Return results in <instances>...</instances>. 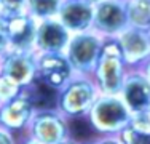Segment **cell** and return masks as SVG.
I'll list each match as a JSON object with an SVG mask.
<instances>
[{
  "label": "cell",
  "mask_w": 150,
  "mask_h": 144,
  "mask_svg": "<svg viewBox=\"0 0 150 144\" xmlns=\"http://www.w3.org/2000/svg\"><path fill=\"white\" fill-rule=\"evenodd\" d=\"M129 127L133 130H136L139 135L150 138V115H149V112L144 110V112L133 114L131 122H129Z\"/></svg>",
  "instance_id": "obj_18"
},
{
  "label": "cell",
  "mask_w": 150,
  "mask_h": 144,
  "mask_svg": "<svg viewBox=\"0 0 150 144\" xmlns=\"http://www.w3.org/2000/svg\"><path fill=\"white\" fill-rule=\"evenodd\" d=\"M86 117L94 131L101 136H117L129 125L133 112L120 95H99Z\"/></svg>",
  "instance_id": "obj_2"
},
{
  "label": "cell",
  "mask_w": 150,
  "mask_h": 144,
  "mask_svg": "<svg viewBox=\"0 0 150 144\" xmlns=\"http://www.w3.org/2000/svg\"><path fill=\"white\" fill-rule=\"evenodd\" d=\"M149 32H150V31H149Z\"/></svg>",
  "instance_id": "obj_32"
},
{
  "label": "cell",
  "mask_w": 150,
  "mask_h": 144,
  "mask_svg": "<svg viewBox=\"0 0 150 144\" xmlns=\"http://www.w3.org/2000/svg\"><path fill=\"white\" fill-rule=\"evenodd\" d=\"M0 144H18L15 133L8 131V130L0 127Z\"/></svg>",
  "instance_id": "obj_23"
},
{
  "label": "cell",
  "mask_w": 150,
  "mask_h": 144,
  "mask_svg": "<svg viewBox=\"0 0 150 144\" xmlns=\"http://www.w3.org/2000/svg\"><path fill=\"white\" fill-rule=\"evenodd\" d=\"M104 37L91 31L74 34L64 55L67 56L75 75H91L99 63Z\"/></svg>",
  "instance_id": "obj_3"
},
{
  "label": "cell",
  "mask_w": 150,
  "mask_h": 144,
  "mask_svg": "<svg viewBox=\"0 0 150 144\" xmlns=\"http://www.w3.org/2000/svg\"><path fill=\"white\" fill-rule=\"evenodd\" d=\"M88 3H91V5H98V3H101V2H104V0H86Z\"/></svg>",
  "instance_id": "obj_27"
},
{
  "label": "cell",
  "mask_w": 150,
  "mask_h": 144,
  "mask_svg": "<svg viewBox=\"0 0 150 144\" xmlns=\"http://www.w3.org/2000/svg\"><path fill=\"white\" fill-rule=\"evenodd\" d=\"M126 16L131 27L150 31V0H128Z\"/></svg>",
  "instance_id": "obj_15"
},
{
  "label": "cell",
  "mask_w": 150,
  "mask_h": 144,
  "mask_svg": "<svg viewBox=\"0 0 150 144\" xmlns=\"http://www.w3.org/2000/svg\"><path fill=\"white\" fill-rule=\"evenodd\" d=\"M8 37L10 50L16 51H35V35H37V23L26 11L13 14H0ZM37 53V51H35Z\"/></svg>",
  "instance_id": "obj_9"
},
{
  "label": "cell",
  "mask_w": 150,
  "mask_h": 144,
  "mask_svg": "<svg viewBox=\"0 0 150 144\" xmlns=\"http://www.w3.org/2000/svg\"><path fill=\"white\" fill-rule=\"evenodd\" d=\"M128 69H142L150 59V32L128 26L117 37Z\"/></svg>",
  "instance_id": "obj_11"
},
{
  "label": "cell",
  "mask_w": 150,
  "mask_h": 144,
  "mask_svg": "<svg viewBox=\"0 0 150 144\" xmlns=\"http://www.w3.org/2000/svg\"><path fill=\"white\" fill-rule=\"evenodd\" d=\"M120 98L133 114L150 109V80L141 69H131L128 72Z\"/></svg>",
  "instance_id": "obj_13"
},
{
  "label": "cell",
  "mask_w": 150,
  "mask_h": 144,
  "mask_svg": "<svg viewBox=\"0 0 150 144\" xmlns=\"http://www.w3.org/2000/svg\"><path fill=\"white\" fill-rule=\"evenodd\" d=\"M142 72H144V74L145 75H147V78H149V80H150V59L147 61V63H145L144 64V67H142V69H141Z\"/></svg>",
  "instance_id": "obj_25"
},
{
  "label": "cell",
  "mask_w": 150,
  "mask_h": 144,
  "mask_svg": "<svg viewBox=\"0 0 150 144\" xmlns=\"http://www.w3.org/2000/svg\"><path fill=\"white\" fill-rule=\"evenodd\" d=\"M78 144H120V141H118L117 136H99V138H96V139L78 143Z\"/></svg>",
  "instance_id": "obj_22"
},
{
  "label": "cell",
  "mask_w": 150,
  "mask_h": 144,
  "mask_svg": "<svg viewBox=\"0 0 150 144\" xmlns=\"http://www.w3.org/2000/svg\"><path fill=\"white\" fill-rule=\"evenodd\" d=\"M0 74L21 88H32L37 83V53L8 50L0 56Z\"/></svg>",
  "instance_id": "obj_6"
},
{
  "label": "cell",
  "mask_w": 150,
  "mask_h": 144,
  "mask_svg": "<svg viewBox=\"0 0 150 144\" xmlns=\"http://www.w3.org/2000/svg\"><path fill=\"white\" fill-rule=\"evenodd\" d=\"M75 77L64 53H37V82L59 91Z\"/></svg>",
  "instance_id": "obj_7"
},
{
  "label": "cell",
  "mask_w": 150,
  "mask_h": 144,
  "mask_svg": "<svg viewBox=\"0 0 150 144\" xmlns=\"http://www.w3.org/2000/svg\"><path fill=\"white\" fill-rule=\"evenodd\" d=\"M2 10H3V6H2V0H0V14H2Z\"/></svg>",
  "instance_id": "obj_28"
},
{
  "label": "cell",
  "mask_w": 150,
  "mask_h": 144,
  "mask_svg": "<svg viewBox=\"0 0 150 144\" xmlns=\"http://www.w3.org/2000/svg\"><path fill=\"white\" fill-rule=\"evenodd\" d=\"M72 34L64 27L58 18L38 21L35 35L37 53H66Z\"/></svg>",
  "instance_id": "obj_12"
},
{
  "label": "cell",
  "mask_w": 150,
  "mask_h": 144,
  "mask_svg": "<svg viewBox=\"0 0 150 144\" xmlns=\"http://www.w3.org/2000/svg\"><path fill=\"white\" fill-rule=\"evenodd\" d=\"M62 2L64 0H27L24 10L35 21H45L58 18Z\"/></svg>",
  "instance_id": "obj_16"
},
{
  "label": "cell",
  "mask_w": 150,
  "mask_h": 144,
  "mask_svg": "<svg viewBox=\"0 0 150 144\" xmlns=\"http://www.w3.org/2000/svg\"><path fill=\"white\" fill-rule=\"evenodd\" d=\"M23 90H26V88H21L11 78L0 74V103L2 104L10 101V99H13V98H16Z\"/></svg>",
  "instance_id": "obj_17"
},
{
  "label": "cell",
  "mask_w": 150,
  "mask_h": 144,
  "mask_svg": "<svg viewBox=\"0 0 150 144\" xmlns=\"http://www.w3.org/2000/svg\"><path fill=\"white\" fill-rule=\"evenodd\" d=\"M58 19L72 35L91 31L94 19V5L88 3L86 0H64Z\"/></svg>",
  "instance_id": "obj_14"
},
{
  "label": "cell",
  "mask_w": 150,
  "mask_h": 144,
  "mask_svg": "<svg viewBox=\"0 0 150 144\" xmlns=\"http://www.w3.org/2000/svg\"><path fill=\"white\" fill-rule=\"evenodd\" d=\"M117 138H118L120 144H149V141H150V138L139 135L129 125L121 130L118 135H117Z\"/></svg>",
  "instance_id": "obj_19"
},
{
  "label": "cell",
  "mask_w": 150,
  "mask_h": 144,
  "mask_svg": "<svg viewBox=\"0 0 150 144\" xmlns=\"http://www.w3.org/2000/svg\"><path fill=\"white\" fill-rule=\"evenodd\" d=\"M26 2L27 0H2V14H13L26 11Z\"/></svg>",
  "instance_id": "obj_20"
},
{
  "label": "cell",
  "mask_w": 150,
  "mask_h": 144,
  "mask_svg": "<svg viewBox=\"0 0 150 144\" xmlns=\"http://www.w3.org/2000/svg\"><path fill=\"white\" fill-rule=\"evenodd\" d=\"M128 72L129 69L123 56H112L101 53L99 63L91 77L98 85L101 95H120Z\"/></svg>",
  "instance_id": "obj_10"
},
{
  "label": "cell",
  "mask_w": 150,
  "mask_h": 144,
  "mask_svg": "<svg viewBox=\"0 0 150 144\" xmlns=\"http://www.w3.org/2000/svg\"><path fill=\"white\" fill-rule=\"evenodd\" d=\"M18 144H42V143H38L37 139L30 138V136H26V138H24L23 141H21V143H18Z\"/></svg>",
  "instance_id": "obj_24"
},
{
  "label": "cell",
  "mask_w": 150,
  "mask_h": 144,
  "mask_svg": "<svg viewBox=\"0 0 150 144\" xmlns=\"http://www.w3.org/2000/svg\"><path fill=\"white\" fill-rule=\"evenodd\" d=\"M120 2H125V3H126V2H128V0H120Z\"/></svg>",
  "instance_id": "obj_29"
},
{
  "label": "cell",
  "mask_w": 150,
  "mask_h": 144,
  "mask_svg": "<svg viewBox=\"0 0 150 144\" xmlns=\"http://www.w3.org/2000/svg\"><path fill=\"white\" fill-rule=\"evenodd\" d=\"M27 136L42 144H59L70 138L69 118L58 109H37L27 128Z\"/></svg>",
  "instance_id": "obj_4"
},
{
  "label": "cell",
  "mask_w": 150,
  "mask_h": 144,
  "mask_svg": "<svg viewBox=\"0 0 150 144\" xmlns=\"http://www.w3.org/2000/svg\"><path fill=\"white\" fill-rule=\"evenodd\" d=\"M10 50V43H8V37H6V31L3 26V21L0 19V56L5 55Z\"/></svg>",
  "instance_id": "obj_21"
},
{
  "label": "cell",
  "mask_w": 150,
  "mask_h": 144,
  "mask_svg": "<svg viewBox=\"0 0 150 144\" xmlns=\"http://www.w3.org/2000/svg\"><path fill=\"white\" fill-rule=\"evenodd\" d=\"M59 144H78V143L74 141L72 138H69V139H66V141H62V143H59Z\"/></svg>",
  "instance_id": "obj_26"
},
{
  "label": "cell",
  "mask_w": 150,
  "mask_h": 144,
  "mask_svg": "<svg viewBox=\"0 0 150 144\" xmlns=\"http://www.w3.org/2000/svg\"><path fill=\"white\" fill-rule=\"evenodd\" d=\"M37 109L38 107L30 93V88L23 90L16 98L0 106V127L11 133H19L24 130L27 131Z\"/></svg>",
  "instance_id": "obj_5"
},
{
  "label": "cell",
  "mask_w": 150,
  "mask_h": 144,
  "mask_svg": "<svg viewBox=\"0 0 150 144\" xmlns=\"http://www.w3.org/2000/svg\"><path fill=\"white\" fill-rule=\"evenodd\" d=\"M0 106H2V103H0Z\"/></svg>",
  "instance_id": "obj_31"
},
{
  "label": "cell",
  "mask_w": 150,
  "mask_h": 144,
  "mask_svg": "<svg viewBox=\"0 0 150 144\" xmlns=\"http://www.w3.org/2000/svg\"><path fill=\"white\" fill-rule=\"evenodd\" d=\"M147 112H149V115H150V109H149V110H147Z\"/></svg>",
  "instance_id": "obj_30"
},
{
  "label": "cell",
  "mask_w": 150,
  "mask_h": 144,
  "mask_svg": "<svg viewBox=\"0 0 150 144\" xmlns=\"http://www.w3.org/2000/svg\"><path fill=\"white\" fill-rule=\"evenodd\" d=\"M128 24L126 3L120 0H104L94 5V19L93 31L104 38L118 37Z\"/></svg>",
  "instance_id": "obj_8"
},
{
  "label": "cell",
  "mask_w": 150,
  "mask_h": 144,
  "mask_svg": "<svg viewBox=\"0 0 150 144\" xmlns=\"http://www.w3.org/2000/svg\"><path fill=\"white\" fill-rule=\"evenodd\" d=\"M99 95L101 91L91 75H75L58 91L56 109L67 118L86 117Z\"/></svg>",
  "instance_id": "obj_1"
}]
</instances>
